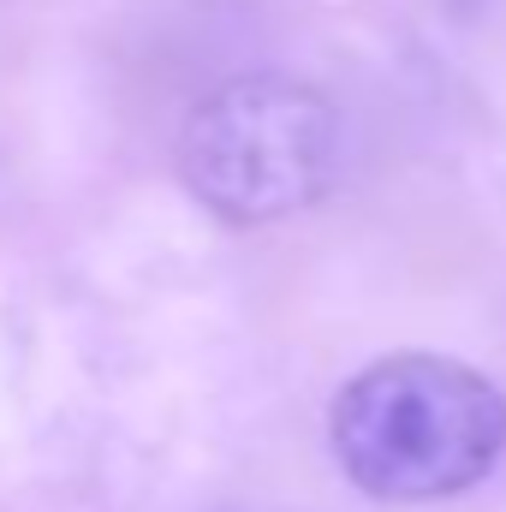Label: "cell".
<instances>
[{
	"label": "cell",
	"mask_w": 506,
	"mask_h": 512,
	"mask_svg": "<svg viewBox=\"0 0 506 512\" xmlns=\"http://www.w3.org/2000/svg\"><path fill=\"white\" fill-rule=\"evenodd\" d=\"M340 471L376 501H447L506 453V399L453 358L399 352L352 376L328 417Z\"/></svg>",
	"instance_id": "1"
},
{
	"label": "cell",
	"mask_w": 506,
	"mask_h": 512,
	"mask_svg": "<svg viewBox=\"0 0 506 512\" xmlns=\"http://www.w3.org/2000/svg\"><path fill=\"white\" fill-rule=\"evenodd\" d=\"M179 173L203 209L262 227L328 197L340 173V114L298 78H233L179 131Z\"/></svg>",
	"instance_id": "2"
}]
</instances>
